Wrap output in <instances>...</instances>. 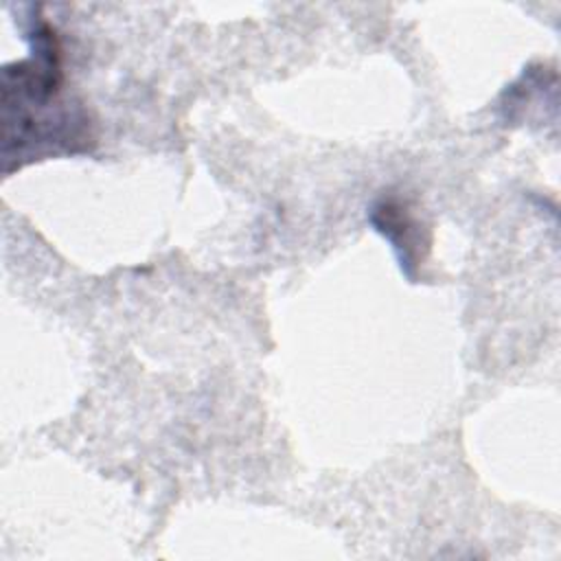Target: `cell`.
<instances>
[{
    "mask_svg": "<svg viewBox=\"0 0 561 561\" xmlns=\"http://www.w3.org/2000/svg\"><path fill=\"white\" fill-rule=\"evenodd\" d=\"M55 31L31 26V57L2 70V158L18 167L48 153L85 149L90 121L81 107L61 99V64Z\"/></svg>",
    "mask_w": 561,
    "mask_h": 561,
    "instance_id": "obj_1",
    "label": "cell"
},
{
    "mask_svg": "<svg viewBox=\"0 0 561 561\" xmlns=\"http://www.w3.org/2000/svg\"><path fill=\"white\" fill-rule=\"evenodd\" d=\"M370 224L375 230L388 237L399 254L403 272L412 278V267L416 265V224L408 215L405 206L401 208V204L394 199H381L370 210Z\"/></svg>",
    "mask_w": 561,
    "mask_h": 561,
    "instance_id": "obj_2",
    "label": "cell"
}]
</instances>
